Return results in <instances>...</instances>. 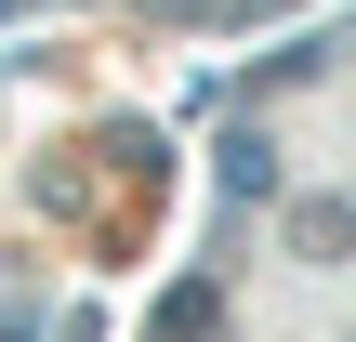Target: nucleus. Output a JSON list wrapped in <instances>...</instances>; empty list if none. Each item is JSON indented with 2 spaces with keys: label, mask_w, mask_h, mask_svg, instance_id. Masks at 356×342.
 Returning <instances> with one entry per match:
<instances>
[{
  "label": "nucleus",
  "mask_w": 356,
  "mask_h": 342,
  "mask_svg": "<svg viewBox=\"0 0 356 342\" xmlns=\"http://www.w3.org/2000/svg\"><path fill=\"white\" fill-rule=\"evenodd\" d=\"M304 250L343 264V250H356V198H304Z\"/></svg>",
  "instance_id": "f03ea898"
},
{
  "label": "nucleus",
  "mask_w": 356,
  "mask_h": 342,
  "mask_svg": "<svg viewBox=\"0 0 356 342\" xmlns=\"http://www.w3.org/2000/svg\"><path fill=\"white\" fill-rule=\"evenodd\" d=\"M277 185V145L264 132H225V198H264Z\"/></svg>",
  "instance_id": "f257e3e1"
},
{
  "label": "nucleus",
  "mask_w": 356,
  "mask_h": 342,
  "mask_svg": "<svg viewBox=\"0 0 356 342\" xmlns=\"http://www.w3.org/2000/svg\"><path fill=\"white\" fill-rule=\"evenodd\" d=\"M0 342H40V330H26V316H0Z\"/></svg>",
  "instance_id": "7ed1b4c3"
},
{
  "label": "nucleus",
  "mask_w": 356,
  "mask_h": 342,
  "mask_svg": "<svg viewBox=\"0 0 356 342\" xmlns=\"http://www.w3.org/2000/svg\"><path fill=\"white\" fill-rule=\"evenodd\" d=\"M0 13H26V0H0Z\"/></svg>",
  "instance_id": "20e7f679"
}]
</instances>
